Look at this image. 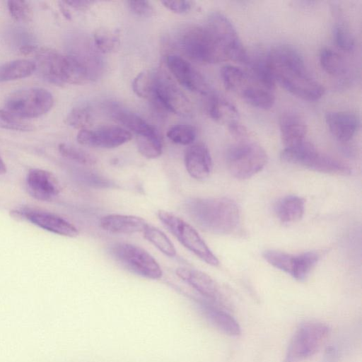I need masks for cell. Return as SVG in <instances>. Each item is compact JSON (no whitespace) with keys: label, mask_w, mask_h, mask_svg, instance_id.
Instances as JSON below:
<instances>
[{"label":"cell","mask_w":362,"mask_h":362,"mask_svg":"<svg viewBox=\"0 0 362 362\" xmlns=\"http://www.w3.org/2000/svg\"><path fill=\"white\" fill-rule=\"evenodd\" d=\"M264 149L251 138L237 141L226 153V163L231 175L245 180L261 171L267 163Z\"/></svg>","instance_id":"5b68a950"},{"label":"cell","mask_w":362,"mask_h":362,"mask_svg":"<svg viewBox=\"0 0 362 362\" xmlns=\"http://www.w3.org/2000/svg\"><path fill=\"white\" fill-rule=\"evenodd\" d=\"M240 97L251 106L262 110L272 108L275 102L272 91L262 88L255 82L250 85Z\"/></svg>","instance_id":"f546056e"},{"label":"cell","mask_w":362,"mask_h":362,"mask_svg":"<svg viewBox=\"0 0 362 362\" xmlns=\"http://www.w3.org/2000/svg\"><path fill=\"white\" fill-rule=\"evenodd\" d=\"M130 11L136 16L146 17L151 16L153 12V7L148 1H127Z\"/></svg>","instance_id":"b9f144b4"},{"label":"cell","mask_w":362,"mask_h":362,"mask_svg":"<svg viewBox=\"0 0 362 362\" xmlns=\"http://www.w3.org/2000/svg\"><path fill=\"white\" fill-rule=\"evenodd\" d=\"M6 173V166L4 160L0 157V175L5 174Z\"/></svg>","instance_id":"c3c4849f"},{"label":"cell","mask_w":362,"mask_h":362,"mask_svg":"<svg viewBox=\"0 0 362 362\" xmlns=\"http://www.w3.org/2000/svg\"><path fill=\"white\" fill-rule=\"evenodd\" d=\"M247 64L250 69L249 74L259 86L271 91L274 89L276 81L268 62L267 54L252 57L249 56Z\"/></svg>","instance_id":"83f0119b"},{"label":"cell","mask_w":362,"mask_h":362,"mask_svg":"<svg viewBox=\"0 0 362 362\" xmlns=\"http://www.w3.org/2000/svg\"><path fill=\"white\" fill-rule=\"evenodd\" d=\"M279 129L281 141L285 148H290L305 141L307 125L297 113L284 114L280 118Z\"/></svg>","instance_id":"603a6c76"},{"label":"cell","mask_w":362,"mask_h":362,"mask_svg":"<svg viewBox=\"0 0 362 362\" xmlns=\"http://www.w3.org/2000/svg\"><path fill=\"white\" fill-rule=\"evenodd\" d=\"M59 151L63 157L82 165H93L97 162L91 154L70 144H60Z\"/></svg>","instance_id":"74e56055"},{"label":"cell","mask_w":362,"mask_h":362,"mask_svg":"<svg viewBox=\"0 0 362 362\" xmlns=\"http://www.w3.org/2000/svg\"><path fill=\"white\" fill-rule=\"evenodd\" d=\"M263 257L271 265L291 275L297 281H305L318 262L320 255L316 251L292 255L278 250H266Z\"/></svg>","instance_id":"7c38bea8"},{"label":"cell","mask_w":362,"mask_h":362,"mask_svg":"<svg viewBox=\"0 0 362 362\" xmlns=\"http://www.w3.org/2000/svg\"><path fill=\"white\" fill-rule=\"evenodd\" d=\"M329 334V327L318 321H306L297 327L282 362H303L313 356Z\"/></svg>","instance_id":"52a82bcc"},{"label":"cell","mask_w":362,"mask_h":362,"mask_svg":"<svg viewBox=\"0 0 362 362\" xmlns=\"http://www.w3.org/2000/svg\"><path fill=\"white\" fill-rule=\"evenodd\" d=\"M176 275L209 301L220 305L222 296L216 282L207 274L192 268L178 267Z\"/></svg>","instance_id":"ac0fdd59"},{"label":"cell","mask_w":362,"mask_h":362,"mask_svg":"<svg viewBox=\"0 0 362 362\" xmlns=\"http://www.w3.org/2000/svg\"><path fill=\"white\" fill-rule=\"evenodd\" d=\"M139 152L147 158H156L163 152V142L158 132L143 136H136Z\"/></svg>","instance_id":"d6a6232c"},{"label":"cell","mask_w":362,"mask_h":362,"mask_svg":"<svg viewBox=\"0 0 362 362\" xmlns=\"http://www.w3.org/2000/svg\"><path fill=\"white\" fill-rule=\"evenodd\" d=\"M100 227L115 234H133L144 232L148 224L141 217L132 215L108 214L100 220Z\"/></svg>","instance_id":"7402d4cb"},{"label":"cell","mask_w":362,"mask_h":362,"mask_svg":"<svg viewBox=\"0 0 362 362\" xmlns=\"http://www.w3.org/2000/svg\"><path fill=\"white\" fill-rule=\"evenodd\" d=\"M144 238L160 252L169 257H175L177 252L169 238L159 228L148 224L143 232Z\"/></svg>","instance_id":"1f68e13d"},{"label":"cell","mask_w":362,"mask_h":362,"mask_svg":"<svg viewBox=\"0 0 362 362\" xmlns=\"http://www.w3.org/2000/svg\"><path fill=\"white\" fill-rule=\"evenodd\" d=\"M333 37L337 46L341 50L349 52L354 49L355 40L350 30L343 25H336L333 30Z\"/></svg>","instance_id":"60d3db41"},{"label":"cell","mask_w":362,"mask_h":362,"mask_svg":"<svg viewBox=\"0 0 362 362\" xmlns=\"http://www.w3.org/2000/svg\"><path fill=\"white\" fill-rule=\"evenodd\" d=\"M205 25L213 34L226 60L247 64L249 55L234 25L225 15L212 13Z\"/></svg>","instance_id":"8fae6325"},{"label":"cell","mask_w":362,"mask_h":362,"mask_svg":"<svg viewBox=\"0 0 362 362\" xmlns=\"http://www.w3.org/2000/svg\"><path fill=\"white\" fill-rule=\"evenodd\" d=\"M206 96V110L211 119L228 126L238 122V111L230 101L211 91Z\"/></svg>","instance_id":"cb8c5ba5"},{"label":"cell","mask_w":362,"mask_h":362,"mask_svg":"<svg viewBox=\"0 0 362 362\" xmlns=\"http://www.w3.org/2000/svg\"><path fill=\"white\" fill-rule=\"evenodd\" d=\"M36 70L33 60L16 59L0 66V81H14L28 77Z\"/></svg>","instance_id":"f1b7e54d"},{"label":"cell","mask_w":362,"mask_h":362,"mask_svg":"<svg viewBox=\"0 0 362 362\" xmlns=\"http://www.w3.org/2000/svg\"><path fill=\"white\" fill-rule=\"evenodd\" d=\"M221 78L228 90L240 96L255 82L249 73L233 65H226L222 67Z\"/></svg>","instance_id":"4316f807"},{"label":"cell","mask_w":362,"mask_h":362,"mask_svg":"<svg viewBox=\"0 0 362 362\" xmlns=\"http://www.w3.org/2000/svg\"><path fill=\"white\" fill-rule=\"evenodd\" d=\"M60 8L64 16L68 19L71 18V14L68 10L62 5L60 6Z\"/></svg>","instance_id":"7dc6e473"},{"label":"cell","mask_w":362,"mask_h":362,"mask_svg":"<svg viewBox=\"0 0 362 362\" xmlns=\"http://www.w3.org/2000/svg\"><path fill=\"white\" fill-rule=\"evenodd\" d=\"M159 110L186 116L192 112L189 99L165 75L156 73L155 87L150 98Z\"/></svg>","instance_id":"4fadbf2b"},{"label":"cell","mask_w":362,"mask_h":362,"mask_svg":"<svg viewBox=\"0 0 362 362\" xmlns=\"http://www.w3.org/2000/svg\"><path fill=\"white\" fill-rule=\"evenodd\" d=\"M185 165L189 175L194 179L204 180L208 178L213 163L207 146L203 143L190 146L185 154Z\"/></svg>","instance_id":"ffe728a7"},{"label":"cell","mask_w":362,"mask_h":362,"mask_svg":"<svg viewBox=\"0 0 362 362\" xmlns=\"http://www.w3.org/2000/svg\"><path fill=\"white\" fill-rule=\"evenodd\" d=\"M166 135L175 144L189 145L194 141L197 132L195 128L189 124H175L169 128Z\"/></svg>","instance_id":"8d00e7d4"},{"label":"cell","mask_w":362,"mask_h":362,"mask_svg":"<svg viewBox=\"0 0 362 362\" xmlns=\"http://www.w3.org/2000/svg\"><path fill=\"white\" fill-rule=\"evenodd\" d=\"M156 73L143 71L139 73L132 82V89L139 98L150 99L153 93Z\"/></svg>","instance_id":"e575fe53"},{"label":"cell","mask_w":362,"mask_h":362,"mask_svg":"<svg viewBox=\"0 0 362 362\" xmlns=\"http://www.w3.org/2000/svg\"><path fill=\"white\" fill-rule=\"evenodd\" d=\"M276 82L292 95L308 101L319 100L324 88L308 73L300 52L288 45H276L267 53Z\"/></svg>","instance_id":"6da1fadb"},{"label":"cell","mask_w":362,"mask_h":362,"mask_svg":"<svg viewBox=\"0 0 362 362\" xmlns=\"http://www.w3.org/2000/svg\"><path fill=\"white\" fill-rule=\"evenodd\" d=\"M0 128L10 130L27 132L33 129V127L23 121L8 111L0 110Z\"/></svg>","instance_id":"ab89813d"},{"label":"cell","mask_w":362,"mask_h":362,"mask_svg":"<svg viewBox=\"0 0 362 362\" xmlns=\"http://www.w3.org/2000/svg\"><path fill=\"white\" fill-rule=\"evenodd\" d=\"M166 64L175 78L189 90L204 95L210 92L205 78L182 57L170 54L166 57Z\"/></svg>","instance_id":"2e32d148"},{"label":"cell","mask_w":362,"mask_h":362,"mask_svg":"<svg viewBox=\"0 0 362 362\" xmlns=\"http://www.w3.org/2000/svg\"><path fill=\"white\" fill-rule=\"evenodd\" d=\"M18 218L27 220L33 224L51 233L74 238L79 234L78 228L64 218L41 210L23 209L11 211Z\"/></svg>","instance_id":"5bb4252c"},{"label":"cell","mask_w":362,"mask_h":362,"mask_svg":"<svg viewBox=\"0 0 362 362\" xmlns=\"http://www.w3.org/2000/svg\"><path fill=\"white\" fill-rule=\"evenodd\" d=\"M109 252L113 259L128 271L148 279H159L163 270L153 258L144 248L128 243H112Z\"/></svg>","instance_id":"ba28073f"},{"label":"cell","mask_w":362,"mask_h":362,"mask_svg":"<svg viewBox=\"0 0 362 362\" xmlns=\"http://www.w3.org/2000/svg\"><path fill=\"white\" fill-rule=\"evenodd\" d=\"M26 187L33 198L42 202L52 201L61 192L60 183L55 175L38 168L29 170L26 177Z\"/></svg>","instance_id":"e0dca14e"},{"label":"cell","mask_w":362,"mask_h":362,"mask_svg":"<svg viewBox=\"0 0 362 362\" xmlns=\"http://www.w3.org/2000/svg\"><path fill=\"white\" fill-rule=\"evenodd\" d=\"M158 219L187 250L206 264L216 267L219 261L198 232L175 214L163 209L157 211Z\"/></svg>","instance_id":"9c48e42d"},{"label":"cell","mask_w":362,"mask_h":362,"mask_svg":"<svg viewBox=\"0 0 362 362\" xmlns=\"http://www.w3.org/2000/svg\"><path fill=\"white\" fill-rule=\"evenodd\" d=\"M161 4L168 10L178 14L189 12L192 7V2L189 1H162Z\"/></svg>","instance_id":"7bdbcfd3"},{"label":"cell","mask_w":362,"mask_h":362,"mask_svg":"<svg viewBox=\"0 0 362 362\" xmlns=\"http://www.w3.org/2000/svg\"><path fill=\"white\" fill-rule=\"evenodd\" d=\"M186 214L205 232L231 235L240 226V212L236 202L228 197L192 198L184 206Z\"/></svg>","instance_id":"7a4b0ae2"},{"label":"cell","mask_w":362,"mask_h":362,"mask_svg":"<svg viewBox=\"0 0 362 362\" xmlns=\"http://www.w3.org/2000/svg\"><path fill=\"white\" fill-rule=\"evenodd\" d=\"M95 49L100 53L109 54L119 47V35L116 30L106 28L97 29L93 35Z\"/></svg>","instance_id":"4dcf8cb0"},{"label":"cell","mask_w":362,"mask_h":362,"mask_svg":"<svg viewBox=\"0 0 362 362\" xmlns=\"http://www.w3.org/2000/svg\"><path fill=\"white\" fill-rule=\"evenodd\" d=\"M54 105L52 94L42 88H27L11 93L5 101L6 111L19 118H35L49 112Z\"/></svg>","instance_id":"30bf717a"},{"label":"cell","mask_w":362,"mask_h":362,"mask_svg":"<svg viewBox=\"0 0 362 362\" xmlns=\"http://www.w3.org/2000/svg\"><path fill=\"white\" fill-rule=\"evenodd\" d=\"M178 46L185 55L201 64L226 61L213 34L206 25L186 30L179 37Z\"/></svg>","instance_id":"8992f818"},{"label":"cell","mask_w":362,"mask_h":362,"mask_svg":"<svg viewBox=\"0 0 362 362\" xmlns=\"http://www.w3.org/2000/svg\"><path fill=\"white\" fill-rule=\"evenodd\" d=\"M229 132L237 141H243L251 138V132L239 122H235L228 126Z\"/></svg>","instance_id":"ee69618b"},{"label":"cell","mask_w":362,"mask_h":362,"mask_svg":"<svg viewBox=\"0 0 362 362\" xmlns=\"http://www.w3.org/2000/svg\"><path fill=\"white\" fill-rule=\"evenodd\" d=\"M199 306L205 318L220 332L230 337L240 334L241 327L238 322L221 305L204 300L199 302Z\"/></svg>","instance_id":"d6986e66"},{"label":"cell","mask_w":362,"mask_h":362,"mask_svg":"<svg viewBox=\"0 0 362 362\" xmlns=\"http://www.w3.org/2000/svg\"><path fill=\"white\" fill-rule=\"evenodd\" d=\"M320 64L322 69L333 76L342 75L345 71V63L343 58L335 51L329 48H323L320 52Z\"/></svg>","instance_id":"836d02e7"},{"label":"cell","mask_w":362,"mask_h":362,"mask_svg":"<svg viewBox=\"0 0 362 362\" xmlns=\"http://www.w3.org/2000/svg\"><path fill=\"white\" fill-rule=\"evenodd\" d=\"M111 117L124 126V129L134 132L136 136L148 135L158 132L154 126L139 115L126 110L115 107L111 111Z\"/></svg>","instance_id":"484cf974"},{"label":"cell","mask_w":362,"mask_h":362,"mask_svg":"<svg viewBox=\"0 0 362 362\" xmlns=\"http://www.w3.org/2000/svg\"><path fill=\"white\" fill-rule=\"evenodd\" d=\"M282 161L297 165L310 170L348 175L351 168L345 163L319 152L309 141L290 148H284L280 155Z\"/></svg>","instance_id":"277c9868"},{"label":"cell","mask_w":362,"mask_h":362,"mask_svg":"<svg viewBox=\"0 0 362 362\" xmlns=\"http://www.w3.org/2000/svg\"><path fill=\"white\" fill-rule=\"evenodd\" d=\"M325 122L332 136L342 142L351 140L360 127L358 117L347 112H329Z\"/></svg>","instance_id":"44dd1931"},{"label":"cell","mask_w":362,"mask_h":362,"mask_svg":"<svg viewBox=\"0 0 362 362\" xmlns=\"http://www.w3.org/2000/svg\"><path fill=\"white\" fill-rule=\"evenodd\" d=\"M11 16L18 22H29L33 16V11L29 3L25 1H8L7 2Z\"/></svg>","instance_id":"f35d334b"},{"label":"cell","mask_w":362,"mask_h":362,"mask_svg":"<svg viewBox=\"0 0 362 362\" xmlns=\"http://www.w3.org/2000/svg\"><path fill=\"white\" fill-rule=\"evenodd\" d=\"M63 3L77 10H84L94 4V1L88 0H69L63 1Z\"/></svg>","instance_id":"bcb514c9"},{"label":"cell","mask_w":362,"mask_h":362,"mask_svg":"<svg viewBox=\"0 0 362 362\" xmlns=\"http://www.w3.org/2000/svg\"><path fill=\"white\" fill-rule=\"evenodd\" d=\"M339 358V349L337 346L329 345L326 347L321 362H338Z\"/></svg>","instance_id":"f6af8a7d"},{"label":"cell","mask_w":362,"mask_h":362,"mask_svg":"<svg viewBox=\"0 0 362 362\" xmlns=\"http://www.w3.org/2000/svg\"><path fill=\"white\" fill-rule=\"evenodd\" d=\"M20 51L35 58L36 69L52 83L81 85L92 81L87 69L70 54L34 45L23 46Z\"/></svg>","instance_id":"3957f363"},{"label":"cell","mask_w":362,"mask_h":362,"mask_svg":"<svg viewBox=\"0 0 362 362\" xmlns=\"http://www.w3.org/2000/svg\"><path fill=\"white\" fill-rule=\"evenodd\" d=\"M132 138V134L124 128L118 126H105L97 129H85L78 132L77 141L83 146L114 148L118 147Z\"/></svg>","instance_id":"9a60e30c"},{"label":"cell","mask_w":362,"mask_h":362,"mask_svg":"<svg viewBox=\"0 0 362 362\" xmlns=\"http://www.w3.org/2000/svg\"><path fill=\"white\" fill-rule=\"evenodd\" d=\"M305 199L296 195H287L280 199L274 206L278 218L284 223L298 221L303 216Z\"/></svg>","instance_id":"d4e9b609"},{"label":"cell","mask_w":362,"mask_h":362,"mask_svg":"<svg viewBox=\"0 0 362 362\" xmlns=\"http://www.w3.org/2000/svg\"><path fill=\"white\" fill-rule=\"evenodd\" d=\"M93 122L92 110L88 105H78L74 107L66 117L67 124L80 131L90 129Z\"/></svg>","instance_id":"d590c367"}]
</instances>
